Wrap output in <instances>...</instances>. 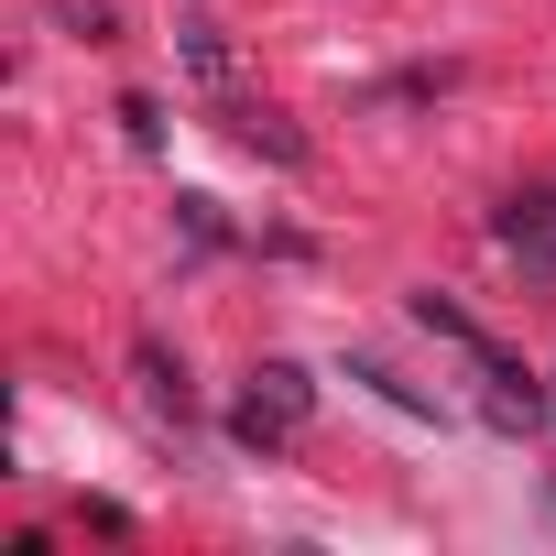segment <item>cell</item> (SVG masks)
Wrapping results in <instances>:
<instances>
[{"label":"cell","instance_id":"277c9868","mask_svg":"<svg viewBox=\"0 0 556 556\" xmlns=\"http://www.w3.org/2000/svg\"><path fill=\"white\" fill-rule=\"evenodd\" d=\"M45 23H66L77 45H110V34H121V12H110V0H45Z\"/></svg>","mask_w":556,"mask_h":556},{"label":"cell","instance_id":"5b68a950","mask_svg":"<svg viewBox=\"0 0 556 556\" xmlns=\"http://www.w3.org/2000/svg\"><path fill=\"white\" fill-rule=\"evenodd\" d=\"M175 45H186V66H197V88H229V45H218L207 23H186Z\"/></svg>","mask_w":556,"mask_h":556},{"label":"cell","instance_id":"52a82bcc","mask_svg":"<svg viewBox=\"0 0 556 556\" xmlns=\"http://www.w3.org/2000/svg\"><path fill=\"white\" fill-rule=\"evenodd\" d=\"M121 131H131V142L153 153V142H164V110H153V99H121Z\"/></svg>","mask_w":556,"mask_h":556},{"label":"cell","instance_id":"7a4b0ae2","mask_svg":"<svg viewBox=\"0 0 556 556\" xmlns=\"http://www.w3.org/2000/svg\"><path fill=\"white\" fill-rule=\"evenodd\" d=\"M491 229H502V251L534 273V285H556V186H534V197L491 207Z\"/></svg>","mask_w":556,"mask_h":556},{"label":"cell","instance_id":"8992f818","mask_svg":"<svg viewBox=\"0 0 556 556\" xmlns=\"http://www.w3.org/2000/svg\"><path fill=\"white\" fill-rule=\"evenodd\" d=\"M131 371H142V393H153V404H175V415H186V371H175V361H164L153 339L131 350Z\"/></svg>","mask_w":556,"mask_h":556},{"label":"cell","instance_id":"3957f363","mask_svg":"<svg viewBox=\"0 0 556 556\" xmlns=\"http://www.w3.org/2000/svg\"><path fill=\"white\" fill-rule=\"evenodd\" d=\"M229 131H240L251 153H273V164H306V131H285L273 110H229Z\"/></svg>","mask_w":556,"mask_h":556},{"label":"cell","instance_id":"6da1fadb","mask_svg":"<svg viewBox=\"0 0 556 556\" xmlns=\"http://www.w3.org/2000/svg\"><path fill=\"white\" fill-rule=\"evenodd\" d=\"M306 415H317V382H306V371H295V361H262V371H251V393H240V415H229V426H240V447H285V437H295V426H306Z\"/></svg>","mask_w":556,"mask_h":556},{"label":"cell","instance_id":"ba28073f","mask_svg":"<svg viewBox=\"0 0 556 556\" xmlns=\"http://www.w3.org/2000/svg\"><path fill=\"white\" fill-rule=\"evenodd\" d=\"M175 207H186V229H197V240H207V251H218V240H229V218H218V197H175Z\"/></svg>","mask_w":556,"mask_h":556}]
</instances>
